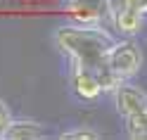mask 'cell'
I'll use <instances>...</instances> for the list:
<instances>
[{
    "label": "cell",
    "instance_id": "11",
    "mask_svg": "<svg viewBox=\"0 0 147 140\" xmlns=\"http://www.w3.org/2000/svg\"><path fill=\"white\" fill-rule=\"evenodd\" d=\"M116 3H123V5H128V7H133V10H138V12H142V14L147 17V0H116Z\"/></svg>",
    "mask_w": 147,
    "mask_h": 140
},
{
    "label": "cell",
    "instance_id": "1",
    "mask_svg": "<svg viewBox=\"0 0 147 140\" xmlns=\"http://www.w3.org/2000/svg\"><path fill=\"white\" fill-rule=\"evenodd\" d=\"M116 36L107 31L102 24H62L52 33L55 48L69 64H83V67L105 71V60L109 48L114 45Z\"/></svg>",
    "mask_w": 147,
    "mask_h": 140
},
{
    "label": "cell",
    "instance_id": "3",
    "mask_svg": "<svg viewBox=\"0 0 147 140\" xmlns=\"http://www.w3.org/2000/svg\"><path fill=\"white\" fill-rule=\"evenodd\" d=\"M145 64V52L140 48V43L133 41L131 36L126 38H116L114 45L107 52L105 67L116 81H131L133 76H138Z\"/></svg>",
    "mask_w": 147,
    "mask_h": 140
},
{
    "label": "cell",
    "instance_id": "7",
    "mask_svg": "<svg viewBox=\"0 0 147 140\" xmlns=\"http://www.w3.org/2000/svg\"><path fill=\"white\" fill-rule=\"evenodd\" d=\"M40 138H48V128H45L40 121H33V119H12L10 128L5 131L3 140H40Z\"/></svg>",
    "mask_w": 147,
    "mask_h": 140
},
{
    "label": "cell",
    "instance_id": "6",
    "mask_svg": "<svg viewBox=\"0 0 147 140\" xmlns=\"http://www.w3.org/2000/svg\"><path fill=\"white\" fill-rule=\"evenodd\" d=\"M109 22H112L114 31H119L121 36H131V38L145 29V14L123 3H116V0H114V10H112Z\"/></svg>",
    "mask_w": 147,
    "mask_h": 140
},
{
    "label": "cell",
    "instance_id": "2",
    "mask_svg": "<svg viewBox=\"0 0 147 140\" xmlns=\"http://www.w3.org/2000/svg\"><path fill=\"white\" fill-rule=\"evenodd\" d=\"M116 83L119 81L107 69L97 71V69L83 67V64H69V90L76 100L95 102L102 95L112 93Z\"/></svg>",
    "mask_w": 147,
    "mask_h": 140
},
{
    "label": "cell",
    "instance_id": "5",
    "mask_svg": "<svg viewBox=\"0 0 147 140\" xmlns=\"http://www.w3.org/2000/svg\"><path fill=\"white\" fill-rule=\"evenodd\" d=\"M112 97H114V107L123 116V121L147 112V93L131 81H119L112 90Z\"/></svg>",
    "mask_w": 147,
    "mask_h": 140
},
{
    "label": "cell",
    "instance_id": "8",
    "mask_svg": "<svg viewBox=\"0 0 147 140\" xmlns=\"http://www.w3.org/2000/svg\"><path fill=\"white\" fill-rule=\"evenodd\" d=\"M55 138L57 140H100L102 133L97 128H90V126H76V128L64 131V133H57Z\"/></svg>",
    "mask_w": 147,
    "mask_h": 140
},
{
    "label": "cell",
    "instance_id": "9",
    "mask_svg": "<svg viewBox=\"0 0 147 140\" xmlns=\"http://www.w3.org/2000/svg\"><path fill=\"white\" fill-rule=\"evenodd\" d=\"M126 135L131 140H147V112L140 116L126 119Z\"/></svg>",
    "mask_w": 147,
    "mask_h": 140
},
{
    "label": "cell",
    "instance_id": "10",
    "mask_svg": "<svg viewBox=\"0 0 147 140\" xmlns=\"http://www.w3.org/2000/svg\"><path fill=\"white\" fill-rule=\"evenodd\" d=\"M12 119H14V114H12V109H10V105L0 97V140H3V135H5V131L10 128V124H12Z\"/></svg>",
    "mask_w": 147,
    "mask_h": 140
},
{
    "label": "cell",
    "instance_id": "4",
    "mask_svg": "<svg viewBox=\"0 0 147 140\" xmlns=\"http://www.w3.org/2000/svg\"><path fill=\"white\" fill-rule=\"evenodd\" d=\"M62 12L76 24H105L114 10V0H62Z\"/></svg>",
    "mask_w": 147,
    "mask_h": 140
}]
</instances>
